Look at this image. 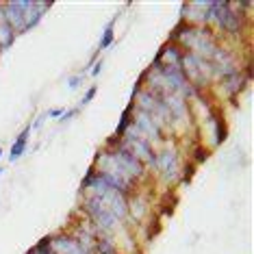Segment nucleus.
I'll list each match as a JSON object with an SVG mask.
<instances>
[{
    "instance_id": "1",
    "label": "nucleus",
    "mask_w": 254,
    "mask_h": 254,
    "mask_svg": "<svg viewBox=\"0 0 254 254\" xmlns=\"http://www.w3.org/2000/svg\"><path fill=\"white\" fill-rule=\"evenodd\" d=\"M181 170H183V161L176 148H157V163H154V174H159V178L165 185H176L181 183Z\"/></svg>"
},
{
    "instance_id": "17",
    "label": "nucleus",
    "mask_w": 254,
    "mask_h": 254,
    "mask_svg": "<svg viewBox=\"0 0 254 254\" xmlns=\"http://www.w3.org/2000/svg\"><path fill=\"white\" fill-rule=\"evenodd\" d=\"M78 111H80L78 107H74V109H67V111L61 115V120H59V122H70L72 118H76V115H78Z\"/></svg>"
},
{
    "instance_id": "8",
    "label": "nucleus",
    "mask_w": 254,
    "mask_h": 254,
    "mask_svg": "<svg viewBox=\"0 0 254 254\" xmlns=\"http://www.w3.org/2000/svg\"><path fill=\"white\" fill-rule=\"evenodd\" d=\"M53 7V2H46V0H42V2H33V7L24 13V28L26 31H31V28H35L39 22H42V18L46 13H48V9Z\"/></svg>"
},
{
    "instance_id": "20",
    "label": "nucleus",
    "mask_w": 254,
    "mask_h": 254,
    "mask_svg": "<svg viewBox=\"0 0 254 254\" xmlns=\"http://www.w3.org/2000/svg\"><path fill=\"white\" fill-rule=\"evenodd\" d=\"M44 120H46V115H39V118L35 120V122H33V126H31V128H42V124H44Z\"/></svg>"
},
{
    "instance_id": "12",
    "label": "nucleus",
    "mask_w": 254,
    "mask_h": 254,
    "mask_svg": "<svg viewBox=\"0 0 254 254\" xmlns=\"http://www.w3.org/2000/svg\"><path fill=\"white\" fill-rule=\"evenodd\" d=\"M132 111H135V105H128L124 109V113H122V118H120V124H118V128H115L113 132V137H122L126 130H128V126L132 124Z\"/></svg>"
},
{
    "instance_id": "7",
    "label": "nucleus",
    "mask_w": 254,
    "mask_h": 254,
    "mask_svg": "<svg viewBox=\"0 0 254 254\" xmlns=\"http://www.w3.org/2000/svg\"><path fill=\"white\" fill-rule=\"evenodd\" d=\"M183 55H185V53H183L181 48H178L176 44L165 42V44L159 48V53H157V57H154V59L161 61V63H163V65H167V67H176V70H181Z\"/></svg>"
},
{
    "instance_id": "18",
    "label": "nucleus",
    "mask_w": 254,
    "mask_h": 254,
    "mask_svg": "<svg viewBox=\"0 0 254 254\" xmlns=\"http://www.w3.org/2000/svg\"><path fill=\"white\" fill-rule=\"evenodd\" d=\"M63 113H65V109H50V111H48V118H53V120H61V115Z\"/></svg>"
},
{
    "instance_id": "19",
    "label": "nucleus",
    "mask_w": 254,
    "mask_h": 254,
    "mask_svg": "<svg viewBox=\"0 0 254 254\" xmlns=\"http://www.w3.org/2000/svg\"><path fill=\"white\" fill-rule=\"evenodd\" d=\"M100 70H102V59H100V61H96L94 65H91L89 74H91V76H98V74H100Z\"/></svg>"
},
{
    "instance_id": "16",
    "label": "nucleus",
    "mask_w": 254,
    "mask_h": 254,
    "mask_svg": "<svg viewBox=\"0 0 254 254\" xmlns=\"http://www.w3.org/2000/svg\"><path fill=\"white\" fill-rule=\"evenodd\" d=\"M83 80H85V74H74V76H70V78H67V87H70V89H78L80 87V85H83Z\"/></svg>"
},
{
    "instance_id": "6",
    "label": "nucleus",
    "mask_w": 254,
    "mask_h": 254,
    "mask_svg": "<svg viewBox=\"0 0 254 254\" xmlns=\"http://www.w3.org/2000/svg\"><path fill=\"white\" fill-rule=\"evenodd\" d=\"M50 241H53L55 254H89L78 246V241L67 230H59V233L50 235Z\"/></svg>"
},
{
    "instance_id": "11",
    "label": "nucleus",
    "mask_w": 254,
    "mask_h": 254,
    "mask_svg": "<svg viewBox=\"0 0 254 254\" xmlns=\"http://www.w3.org/2000/svg\"><path fill=\"white\" fill-rule=\"evenodd\" d=\"M94 254H120V248L115 239H107V237H96Z\"/></svg>"
},
{
    "instance_id": "21",
    "label": "nucleus",
    "mask_w": 254,
    "mask_h": 254,
    "mask_svg": "<svg viewBox=\"0 0 254 254\" xmlns=\"http://www.w3.org/2000/svg\"><path fill=\"white\" fill-rule=\"evenodd\" d=\"M26 254H37V252H35V250H33V248H31V250H28Z\"/></svg>"
},
{
    "instance_id": "10",
    "label": "nucleus",
    "mask_w": 254,
    "mask_h": 254,
    "mask_svg": "<svg viewBox=\"0 0 254 254\" xmlns=\"http://www.w3.org/2000/svg\"><path fill=\"white\" fill-rule=\"evenodd\" d=\"M115 22H118V15H113V18L107 22L105 31H102V37H100V44H98V53L111 48V44L115 42Z\"/></svg>"
},
{
    "instance_id": "9",
    "label": "nucleus",
    "mask_w": 254,
    "mask_h": 254,
    "mask_svg": "<svg viewBox=\"0 0 254 254\" xmlns=\"http://www.w3.org/2000/svg\"><path fill=\"white\" fill-rule=\"evenodd\" d=\"M31 124L28 126H24L22 128V132L18 137H15V141H13V146H11V150H9V161L13 163V161H18L22 154H24V150H26V146H28V135H31Z\"/></svg>"
},
{
    "instance_id": "23",
    "label": "nucleus",
    "mask_w": 254,
    "mask_h": 254,
    "mask_svg": "<svg viewBox=\"0 0 254 254\" xmlns=\"http://www.w3.org/2000/svg\"><path fill=\"white\" fill-rule=\"evenodd\" d=\"M0 157H2V148H0Z\"/></svg>"
},
{
    "instance_id": "3",
    "label": "nucleus",
    "mask_w": 254,
    "mask_h": 254,
    "mask_svg": "<svg viewBox=\"0 0 254 254\" xmlns=\"http://www.w3.org/2000/svg\"><path fill=\"white\" fill-rule=\"evenodd\" d=\"M161 100H163V105L167 107V111L172 115V128H176V126H185V128H187V126L191 124V120H193L191 102L183 100V98L176 94H167L161 98Z\"/></svg>"
},
{
    "instance_id": "14",
    "label": "nucleus",
    "mask_w": 254,
    "mask_h": 254,
    "mask_svg": "<svg viewBox=\"0 0 254 254\" xmlns=\"http://www.w3.org/2000/svg\"><path fill=\"white\" fill-rule=\"evenodd\" d=\"M209 154H211V150H209V148L198 146V148H195V157H191V163H193L195 167H198V165L202 163V161H206V159H209Z\"/></svg>"
},
{
    "instance_id": "2",
    "label": "nucleus",
    "mask_w": 254,
    "mask_h": 254,
    "mask_svg": "<svg viewBox=\"0 0 254 254\" xmlns=\"http://www.w3.org/2000/svg\"><path fill=\"white\" fill-rule=\"evenodd\" d=\"M209 63L213 67V74H215V80L228 78V76H233L235 72L241 70V65H239V61H237L235 53L230 48H226V46H222V44H219L215 48V53L211 55Z\"/></svg>"
},
{
    "instance_id": "13",
    "label": "nucleus",
    "mask_w": 254,
    "mask_h": 254,
    "mask_svg": "<svg viewBox=\"0 0 254 254\" xmlns=\"http://www.w3.org/2000/svg\"><path fill=\"white\" fill-rule=\"evenodd\" d=\"M15 33H13V28H11L7 22H4V24H0V50H9L11 46H13V42H15Z\"/></svg>"
},
{
    "instance_id": "5",
    "label": "nucleus",
    "mask_w": 254,
    "mask_h": 254,
    "mask_svg": "<svg viewBox=\"0 0 254 254\" xmlns=\"http://www.w3.org/2000/svg\"><path fill=\"white\" fill-rule=\"evenodd\" d=\"M219 85H222V91L226 94V98H230V100H237V96H239L241 91L250 85V65L241 67V70L235 72L233 76L222 78V80H219Z\"/></svg>"
},
{
    "instance_id": "24",
    "label": "nucleus",
    "mask_w": 254,
    "mask_h": 254,
    "mask_svg": "<svg viewBox=\"0 0 254 254\" xmlns=\"http://www.w3.org/2000/svg\"><path fill=\"white\" fill-rule=\"evenodd\" d=\"M0 55H2V50H0Z\"/></svg>"
},
{
    "instance_id": "22",
    "label": "nucleus",
    "mask_w": 254,
    "mask_h": 254,
    "mask_svg": "<svg viewBox=\"0 0 254 254\" xmlns=\"http://www.w3.org/2000/svg\"><path fill=\"white\" fill-rule=\"evenodd\" d=\"M2 172H4V170H2V167H0V176H2Z\"/></svg>"
},
{
    "instance_id": "4",
    "label": "nucleus",
    "mask_w": 254,
    "mask_h": 254,
    "mask_svg": "<svg viewBox=\"0 0 254 254\" xmlns=\"http://www.w3.org/2000/svg\"><path fill=\"white\" fill-rule=\"evenodd\" d=\"M33 2H35V0H9V2H4V18H7V24L13 28L15 35L26 33L24 13L33 7Z\"/></svg>"
},
{
    "instance_id": "15",
    "label": "nucleus",
    "mask_w": 254,
    "mask_h": 254,
    "mask_svg": "<svg viewBox=\"0 0 254 254\" xmlns=\"http://www.w3.org/2000/svg\"><path fill=\"white\" fill-rule=\"evenodd\" d=\"M96 94H98V87H96V85H91V87H89L87 91H85V96L80 98V105H78V109L87 107L89 102H91V100H94V98H96Z\"/></svg>"
}]
</instances>
